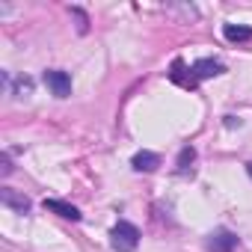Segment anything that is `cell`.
I'll list each match as a JSON object with an SVG mask.
<instances>
[{
    "label": "cell",
    "instance_id": "cell-1",
    "mask_svg": "<svg viewBox=\"0 0 252 252\" xmlns=\"http://www.w3.org/2000/svg\"><path fill=\"white\" fill-rule=\"evenodd\" d=\"M110 243H113L116 252H134L140 246V228L131 225V222H125V220H119L113 225V231H110Z\"/></svg>",
    "mask_w": 252,
    "mask_h": 252
},
{
    "label": "cell",
    "instance_id": "cell-2",
    "mask_svg": "<svg viewBox=\"0 0 252 252\" xmlns=\"http://www.w3.org/2000/svg\"><path fill=\"white\" fill-rule=\"evenodd\" d=\"M45 83H48V89L57 95V98H68L71 95V77L65 74V71H45Z\"/></svg>",
    "mask_w": 252,
    "mask_h": 252
},
{
    "label": "cell",
    "instance_id": "cell-3",
    "mask_svg": "<svg viewBox=\"0 0 252 252\" xmlns=\"http://www.w3.org/2000/svg\"><path fill=\"white\" fill-rule=\"evenodd\" d=\"M237 249V237L228 228H217L208 237V252H234Z\"/></svg>",
    "mask_w": 252,
    "mask_h": 252
},
{
    "label": "cell",
    "instance_id": "cell-4",
    "mask_svg": "<svg viewBox=\"0 0 252 252\" xmlns=\"http://www.w3.org/2000/svg\"><path fill=\"white\" fill-rule=\"evenodd\" d=\"M0 202H3L6 208H12L15 214H27V211H30V199H27L24 193H15V190H9V187H3V190H0Z\"/></svg>",
    "mask_w": 252,
    "mask_h": 252
},
{
    "label": "cell",
    "instance_id": "cell-5",
    "mask_svg": "<svg viewBox=\"0 0 252 252\" xmlns=\"http://www.w3.org/2000/svg\"><path fill=\"white\" fill-rule=\"evenodd\" d=\"M42 205H45V211H54V214H57V217H63V220H71V222H77V220H80V211H77L74 205L63 202V199H45Z\"/></svg>",
    "mask_w": 252,
    "mask_h": 252
},
{
    "label": "cell",
    "instance_id": "cell-6",
    "mask_svg": "<svg viewBox=\"0 0 252 252\" xmlns=\"http://www.w3.org/2000/svg\"><path fill=\"white\" fill-rule=\"evenodd\" d=\"M193 77L196 80H208V77H217V74H222L225 68H222V63H217V60H199V63H193Z\"/></svg>",
    "mask_w": 252,
    "mask_h": 252
},
{
    "label": "cell",
    "instance_id": "cell-7",
    "mask_svg": "<svg viewBox=\"0 0 252 252\" xmlns=\"http://www.w3.org/2000/svg\"><path fill=\"white\" fill-rule=\"evenodd\" d=\"M131 163H134L137 172H155L160 166V155H155V152H137Z\"/></svg>",
    "mask_w": 252,
    "mask_h": 252
},
{
    "label": "cell",
    "instance_id": "cell-8",
    "mask_svg": "<svg viewBox=\"0 0 252 252\" xmlns=\"http://www.w3.org/2000/svg\"><path fill=\"white\" fill-rule=\"evenodd\" d=\"M222 36L228 42H249L252 39V30L249 27H240V24H225L222 27Z\"/></svg>",
    "mask_w": 252,
    "mask_h": 252
},
{
    "label": "cell",
    "instance_id": "cell-9",
    "mask_svg": "<svg viewBox=\"0 0 252 252\" xmlns=\"http://www.w3.org/2000/svg\"><path fill=\"white\" fill-rule=\"evenodd\" d=\"M181 71H184V63H181V60H175V63H172V71H169V77H172L175 83H181V86H190V89H193V86H196V80H193V77H184Z\"/></svg>",
    "mask_w": 252,
    "mask_h": 252
},
{
    "label": "cell",
    "instance_id": "cell-10",
    "mask_svg": "<svg viewBox=\"0 0 252 252\" xmlns=\"http://www.w3.org/2000/svg\"><path fill=\"white\" fill-rule=\"evenodd\" d=\"M193 160H196V149H190V146H187V149H181V155H178V172L184 175V172L190 169V163H193Z\"/></svg>",
    "mask_w": 252,
    "mask_h": 252
},
{
    "label": "cell",
    "instance_id": "cell-11",
    "mask_svg": "<svg viewBox=\"0 0 252 252\" xmlns=\"http://www.w3.org/2000/svg\"><path fill=\"white\" fill-rule=\"evenodd\" d=\"M0 172H3V175H9V172H12V163H9V158H6V155L0 158Z\"/></svg>",
    "mask_w": 252,
    "mask_h": 252
},
{
    "label": "cell",
    "instance_id": "cell-12",
    "mask_svg": "<svg viewBox=\"0 0 252 252\" xmlns=\"http://www.w3.org/2000/svg\"><path fill=\"white\" fill-rule=\"evenodd\" d=\"M246 172H249V178H252V163H246Z\"/></svg>",
    "mask_w": 252,
    "mask_h": 252
}]
</instances>
